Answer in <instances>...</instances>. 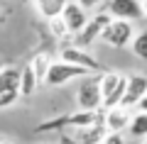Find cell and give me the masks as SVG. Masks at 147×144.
<instances>
[{"label": "cell", "mask_w": 147, "mask_h": 144, "mask_svg": "<svg viewBox=\"0 0 147 144\" xmlns=\"http://www.w3.org/2000/svg\"><path fill=\"white\" fill-rule=\"evenodd\" d=\"M22 95V68H3L0 71V110L10 108Z\"/></svg>", "instance_id": "6da1fadb"}, {"label": "cell", "mask_w": 147, "mask_h": 144, "mask_svg": "<svg viewBox=\"0 0 147 144\" xmlns=\"http://www.w3.org/2000/svg\"><path fill=\"white\" fill-rule=\"evenodd\" d=\"M100 90H103V108L105 110L120 108L123 98H125V93H127V78L123 73L108 71L100 78Z\"/></svg>", "instance_id": "7a4b0ae2"}, {"label": "cell", "mask_w": 147, "mask_h": 144, "mask_svg": "<svg viewBox=\"0 0 147 144\" xmlns=\"http://www.w3.org/2000/svg\"><path fill=\"white\" fill-rule=\"evenodd\" d=\"M76 103H79L81 110H100V105H103V90H100L98 78L86 76L81 81L79 93H76Z\"/></svg>", "instance_id": "3957f363"}, {"label": "cell", "mask_w": 147, "mask_h": 144, "mask_svg": "<svg viewBox=\"0 0 147 144\" xmlns=\"http://www.w3.org/2000/svg\"><path fill=\"white\" fill-rule=\"evenodd\" d=\"M86 76H91L88 68L69 64V61H57V64H52V68H49V73H47V86L57 88V86L69 83L71 78H86Z\"/></svg>", "instance_id": "277c9868"}, {"label": "cell", "mask_w": 147, "mask_h": 144, "mask_svg": "<svg viewBox=\"0 0 147 144\" xmlns=\"http://www.w3.org/2000/svg\"><path fill=\"white\" fill-rule=\"evenodd\" d=\"M132 34H135V29H132V22L130 20H113L103 29L100 39H103L105 44L120 49V46H127V42H132Z\"/></svg>", "instance_id": "5b68a950"}, {"label": "cell", "mask_w": 147, "mask_h": 144, "mask_svg": "<svg viewBox=\"0 0 147 144\" xmlns=\"http://www.w3.org/2000/svg\"><path fill=\"white\" fill-rule=\"evenodd\" d=\"M115 20V17L110 15L108 10L105 12H98L96 17H91L88 20V25L84 27V29L79 32V44H84V46H88V44H93L96 39H100V34H103V29L110 25V22Z\"/></svg>", "instance_id": "8992f818"}, {"label": "cell", "mask_w": 147, "mask_h": 144, "mask_svg": "<svg viewBox=\"0 0 147 144\" xmlns=\"http://www.w3.org/2000/svg\"><path fill=\"white\" fill-rule=\"evenodd\" d=\"M105 10L115 17V20L135 22V20H140V17H145V7H142L140 0H110Z\"/></svg>", "instance_id": "52a82bcc"}, {"label": "cell", "mask_w": 147, "mask_h": 144, "mask_svg": "<svg viewBox=\"0 0 147 144\" xmlns=\"http://www.w3.org/2000/svg\"><path fill=\"white\" fill-rule=\"evenodd\" d=\"M69 144H103V139L108 137L105 134V125H93V127H74L69 129Z\"/></svg>", "instance_id": "ba28073f"}, {"label": "cell", "mask_w": 147, "mask_h": 144, "mask_svg": "<svg viewBox=\"0 0 147 144\" xmlns=\"http://www.w3.org/2000/svg\"><path fill=\"white\" fill-rule=\"evenodd\" d=\"M147 95V78L140 76V73H132L130 78H127V93L125 98H123L120 108H135V105H140V100Z\"/></svg>", "instance_id": "9c48e42d"}, {"label": "cell", "mask_w": 147, "mask_h": 144, "mask_svg": "<svg viewBox=\"0 0 147 144\" xmlns=\"http://www.w3.org/2000/svg\"><path fill=\"white\" fill-rule=\"evenodd\" d=\"M61 61L84 66V68H88L91 73H93V71H100L98 59H93L88 52H84V49H79V46H64V49H61Z\"/></svg>", "instance_id": "30bf717a"}, {"label": "cell", "mask_w": 147, "mask_h": 144, "mask_svg": "<svg viewBox=\"0 0 147 144\" xmlns=\"http://www.w3.org/2000/svg\"><path fill=\"white\" fill-rule=\"evenodd\" d=\"M61 20H64V25L69 27V32H81L88 25V12H86V7L79 5V3H69V5L64 7V12H61Z\"/></svg>", "instance_id": "8fae6325"}, {"label": "cell", "mask_w": 147, "mask_h": 144, "mask_svg": "<svg viewBox=\"0 0 147 144\" xmlns=\"http://www.w3.org/2000/svg\"><path fill=\"white\" fill-rule=\"evenodd\" d=\"M66 5H69V0H37V7H39V12H42L47 20L61 17V12H64Z\"/></svg>", "instance_id": "7c38bea8"}, {"label": "cell", "mask_w": 147, "mask_h": 144, "mask_svg": "<svg viewBox=\"0 0 147 144\" xmlns=\"http://www.w3.org/2000/svg\"><path fill=\"white\" fill-rule=\"evenodd\" d=\"M105 127L113 129V132L125 129L127 127V113H125V108H110L108 115H105Z\"/></svg>", "instance_id": "4fadbf2b"}, {"label": "cell", "mask_w": 147, "mask_h": 144, "mask_svg": "<svg viewBox=\"0 0 147 144\" xmlns=\"http://www.w3.org/2000/svg\"><path fill=\"white\" fill-rule=\"evenodd\" d=\"M37 86H39V78H37V73H34V68H32V64L22 66V95H27V98H30L32 93L37 90Z\"/></svg>", "instance_id": "5bb4252c"}, {"label": "cell", "mask_w": 147, "mask_h": 144, "mask_svg": "<svg viewBox=\"0 0 147 144\" xmlns=\"http://www.w3.org/2000/svg\"><path fill=\"white\" fill-rule=\"evenodd\" d=\"M30 64H32V68H34V73H37V78H39V83H47V73H49V68H52L49 56H47V54H37Z\"/></svg>", "instance_id": "9a60e30c"}, {"label": "cell", "mask_w": 147, "mask_h": 144, "mask_svg": "<svg viewBox=\"0 0 147 144\" xmlns=\"http://www.w3.org/2000/svg\"><path fill=\"white\" fill-rule=\"evenodd\" d=\"M130 134L137 139H147V113H140L130 120Z\"/></svg>", "instance_id": "2e32d148"}, {"label": "cell", "mask_w": 147, "mask_h": 144, "mask_svg": "<svg viewBox=\"0 0 147 144\" xmlns=\"http://www.w3.org/2000/svg\"><path fill=\"white\" fill-rule=\"evenodd\" d=\"M132 52H135L137 59H142V61H147V29L140 32V34L132 39Z\"/></svg>", "instance_id": "e0dca14e"}, {"label": "cell", "mask_w": 147, "mask_h": 144, "mask_svg": "<svg viewBox=\"0 0 147 144\" xmlns=\"http://www.w3.org/2000/svg\"><path fill=\"white\" fill-rule=\"evenodd\" d=\"M103 144H125V142H123V134L120 132H113V134H108V137L103 139Z\"/></svg>", "instance_id": "ac0fdd59"}, {"label": "cell", "mask_w": 147, "mask_h": 144, "mask_svg": "<svg viewBox=\"0 0 147 144\" xmlns=\"http://www.w3.org/2000/svg\"><path fill=\"white\" fill-rule=\"evenodd\" d=\"M79 5H84L86 10H93L96 5H100V0H79Z\"/></svg>", "instance_id": "d6986e66"}, {"label": "cell", "mask_w": 147, "mask_h": 144, "mask_svg": "<svg viewBox=\"0 0 147 144\" xmlns=\"http://www.w3.org/2000/svg\"><path fill=\"white\" fill-rule=\"evenodd\" d=\"M140 110H142V113H147V95L140 100Z\"/></svg>", "instance_id": "ffe728a7"}, {"label": "cell", "mask_w": 147, "mask_h": 144, "mask_svg": "<svg viewBox=\"0 0 147 144\" xmlns=\"http://www.w3.org/2000/svg\"><path fill=\"white\" fill-rule=\"evenodd\" d=\"M142 7H145V15H147V0H142Z\"/></svg>", "instance_id": "44dd1931"}, {"label": "cell", "mask_w": 147, "mask_h": 144, "mask_svg": "<svg viewBox=\"0 0 147 144\" xmlns=\"http://www.w3.org/2000/svg\"><path fill=\"white\" fill-rule=\"evenodd\" d=\"M0 144H15V142H3V139H0Z\"/></svg>", "instance_id": "7402d4cb"}, {"label": "cell", "mask_w": 147, "mask_h": 144, "mask_svg": "<svg viewBox=\"0 0 147 144\" xmlns=\"http://www.w3.org/2000/svg\"><path fill=\"white\" fill-rule=\"evenodd\" d=\"M3 68H5V64H3V61H0V71H3Z\"/></svg>", "instance_id": "603a6c76"}, {"label": "cell", "mask_w": 147, "mask_h": 144, "mask_svg": "<svg viewBox=\"0 0 147 144\" xmlns=\"http://www.w3.org/2000/svg\"><path fill=\"white\" fill-rule=\"evenodd\" d=\"M142 144H147V139H145V142H142Z\"/></svg>", "instance_id": "cb8c5ba5"}]
</instances>
